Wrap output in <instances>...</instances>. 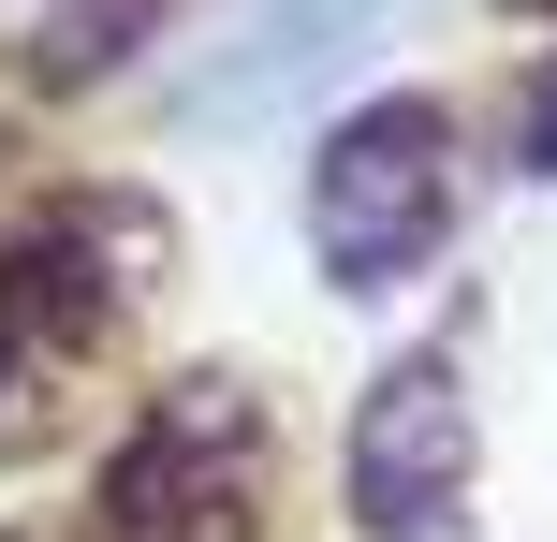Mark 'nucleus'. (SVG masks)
<instances>
[{
    "mask_svg": "<svg viewBox=\"0 0 557 542\" xmlns=\"http://www.w3.org/2000/svg\"><path fill=\"white\" fill-rule=\"evenodd\" d=\"M455 235V103L396 88V103L337 117L323 162H308V250H323L337 293H396L425 279Z\"/></svg>",
    "mask_w": 557,
    "mask_h": 542,
    "instance_id": "obj_3",
    "label": "nucleus"
},
{
    "mask_svg": "<svg viewBox=\"0 0 557 542\" xmlns=\"http://www.w3.org/2000/svg\"><path fill=\"white\" fill-rule=\"evenodd\" d=\"M176 235L147 191H59L29 235H0V469L59 455V440L103 411L117 323L162 293Z\"/></svg>",
    "mask_w": 557,
    "mask_h": 542,
    "instance_id": "obj_1",
    "label": "nucleus"
},
{
    "mask_svg": "<svg viewBox=\"0 0 557 542\" xmlns=\"http://www.w3.org/2000/svg\"><path fill=\"white\" fill-rule=\"evenodd\" d=\"M382 15H396V0H235L221 45L176 74V117H191V133H264V117H294L308 88L352 74Z\"/></svg>",
    "mask_w": 557,
    "mask_h": 542,
    "instance_id": "obj_5",
    "label": "nucleus"
},
{
    "mask_svg": "<svg viewBox=\"0 0 557 542\" xmlns=\"http://www.w3.org/2000/svg\"><path fill=\"white\" fill-rule=\"evenodd\" d=\"M264 514H278V440L250 381H162L88 484V542H264Z\"/></svg>",
    "mask_w": 557,
    "mask_h": 542,
    "instance_id": "obj_2",
    "label": "nucleus"
},
{
    "mask_svg": "<svg viewBox=\"0 0 557 542\" xmlns=\"http://www.w3.org/2000/svg\"><path fill=\"white\" fill-rule=\"evenodd\" d=\"M470 367L441 338L396 352L382 381L352 396V440H337V499H352L367 542H455L470 528Z\"/></svg>",
    "mask_w": 557,
    "mask_h": 542,
    "instance_id": "obj_4",
    "label": "nucleus"
},
{
    "mask_svg": "<svg viewBox=\"0 0 557 542\" xmlns=\"http://www.w3.org/2000/svg\"><path fill=\"white\" fill-rule=\"evenodd\" d=\"M513 162H529V176H557V59L529 74V117H513Z\"/></svg>",
    "mask_w": 557,
    "mask_h": 542,
    "instance_id": "obj_7",
    "label": "nucleus"
},
{
    "mask_svg": "<svg viewBox=\"0 0 557 542\" xmlns=\"http://www.w3.org/2000/svg\"><path fill=\"white\" fill-rule=\"evenodd\" d=\"M147 29H162V0H45V15H29V88H88V74H117Z\"/></svg>",
    "mask_w": 557,
    "mask_h": 542,
    "instance_id": "obj_6",
    "label": "nucleus"
}]
</instances>
